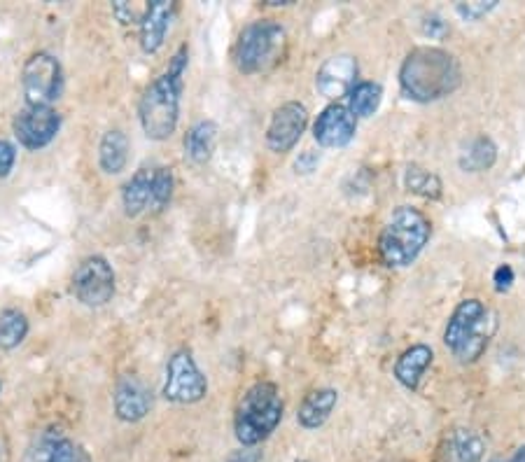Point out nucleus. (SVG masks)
Returning <instances> with one entry per match:
<instances>
[{
	"label": "nucleus",
	"mask_w": 525,
	"mask_h": 462,
	"mask_svg": "<svg viewBox=\"0 0 525 462\" xmlns=\"http://www.w3.org/2000/svg\"><path fill=\"white\" fill-rule=\"evenodd\" d=\"M189 63L187 45L171 56L164 73L143 91L138 101V119L150 140H168L178 129L182 77Z\"/></svg>",
	"instance_id": "1"
},
{
	"label": "nucleus",
	"mask_w": 525,
	"mask_h": 462,
	"mask_svg": "<svg viewBox=\"0 0 525 462\" xmlns=\"http://www.w3.org/2000/svg\"><path fill=\"white\" fill-rule=\"evenodd\" d=\"M462 73L453 54L439 47H418L399 68V87L411 101L432 103L460 87Z\"/></svg>",
	"instance_id": "2"
},
{
	"label": "nucleus",
	"mask_w": 525,
	"mask_h": 462,
	"mask_svg": "<svg viewBox=\"0 0 525 462\" xmlns=\"http://www.w3.org/2000/svg\"><path fill=\"white\" fill-rule=\"evenodd\" d=\"M283 397L276 383L259 381L248 388V392L238 402L234 416L236 439L243 446H257L269 439L283 420Z\"/></svg>",
	"instance_id": "3"
},
{
	"label": "nucleus",
	"mask_w": 525,
	"mask_h": 462,
	"mask_svg": "<svg viewBox=\"0 0 525 462\" xmlns=\"http://www.w3.org/2000/svg\"><path fill=\"white\" fill-rule=\"evenodd\" d=\"M432 224L418 208L399 206L390 215L381 236H378V252L385 266H409L430 241Z\"/></svg>",
	"instance_id": "4"
},
{
	"label": "nucleus",
	"mask_w": 525,
	"mask_h": 462,
	"mask_svg": "<svg viewBox=\"0 0 525 462\" xmlns=\"http://www.w3.org/2000/svg\"><path fill=\"white\" fill-rule=\"evenodd\" d=\"M287 33L285 28L273 19H262L255 24L245 26L238 35L234 61L236 68L245 75L264 73L276 66L285 52Z\"/></svg>",
	"instance_id": "5"
},
{
	"label": "nucleus",
	"mask_w": 525,
	"mask_h": 462,
	"mask_svg": "<svg viewBox=\"0 0 525 462\" xmlns=\"http://www.w3.org/2000/svg\"><path fill=\"white\" fill-rule=\"evenodd\" d=\"M21 91L28 108H52L63 91V68L59 59L49 52L28 56L21 73Z\"/></svg>",
	"instance_id": "6"
},
{
	"label": "nucleus",
	"mask_w": 525,
	"mask_h": 462,
	"mask_svg": "<svg viewBox=\"0 0 525 462\" xmlns=\"http://www.w3.org/2000/svg\"><path fill=\"white\" fill-rule=\"evenodd\" d=\"M208 395V378L189 350H175L168 357L164 397L175 404H196Z\"/></svg>",
	"instance_id": "7"
},
{
	"label": "nucleus",
	"mask_w": 525,
	"mask_h": 462,
	"mask_svg": "<svg viewBox=\"0 0 525 462\" xmlns=\"http://www.w3.org/2000/svg\"><path fill=\"white\" fill-rule=\"evenodd\" d=\"M73 292L89 308L105 306L115 297V271L101 255L84 257L73 273Z\"/></svg>",
	"instance_id": "8"
},
{
	"label": "nucleus",
	"mask_w": 525,
	"mask_h": 462,
	"mask_svg": "<svg viewBox=\"0 0 525 462\" xmlns=\"http://www.w3.org/2000/svg\"><path fill=\"white\" fill-rule=\"evenodd\" d=\"M14 136L26 150H42L61 131V115L54 108H26L14 117Z\"/></svg>",
	"instance_id": "9"
},
{
	"label": "nucleus",
	"mask_w": 525,
	"mask_h": 462,
	"mask_svg": "<svg viewBox=\"0 0 525 462\" xmlns=\"http://www.w3.org/2000/svg\"><path fill=\"white\" fill-rule=\"evenodd\" d=\"M308 126V110L304 103L287 101L273 112L269 129H266V145L271 152H290Z\"/></svg>",
	"instance_id": "10"
},
{
	"label": "nucleus",
	"mask_w": 525,
	"mask_h": 462,
	"mask_svg": "<svg viewBox=\"0 0 525 462\" xmlns=\"http://www.w3.org/2000/svg\"><path fill=\"white\" fill-rule=\"evenodd\" d=\"M357 117L346 105L332 103L320 112L313 124V138L322 147H343L355 138Z\"/></svg>",
	"instance_id": "11"
},
{
	"label": "nucleus",
	"mask_w": 525,
	"mask_h": 462,
	"mask_svg": "<svg viewBox=\"0 0 525 462\" xmlns=\"http://www.w3.org/2000/svg\"><path fill=\"white\" fill-rule=\"evenodd\" d=\"M357 77V59L350 54H336L322 63L318 75H315V89L329 101H339L341 96H348L355 87Z\"/></svg>",
	"instance_id": "12"
},
{
	"label": "nucleus",
	"mask_w": 525,
	"mask_h": 462,
	"mask_svg": "<svg viewBox=\"0 0 525 462\" xmlns=\"http://www.w3.org/2000/svg\"><path fill=\"white\" fill-rule=\"evenodd\" d=\"M115 413L124 423H138L152 409V390L136 374H124L115 385Z\"/></svg>",
	"instance_id": "13"
},
{
	"label": "nucleus",
	"mask_w": 525,
	"mask_h": 462,
	"mask_svg": "<svg viewBox=\"0 0 525 462\" xmlns=\"http://www.w3.org/2000/svg\"><path fill=\"white\" fill-rule=\"evenodd\" d=\"M175 12H178V5L171 0H152L150 5H145L143 19H140V47L145 54L159 52Z\"/></svg>",
	"instance_id": "14"
},
{
	"label": "nucleus",
	"mask_w": 525,
	"mask_h": 462,
	"mask_svg": "<svg viewBox=\"0 0 525 462\" xmlns=\"http://www.w3.org/2000/svg\"><path fill=\"white\" fill-rule=\"evenodd\" d=\"M488 315L490 311L483 306V301L479 299L460 301V304L455 306L451 320H448V325H446V332H444L446 348L451 350V353H455V350H458L462 343H465L469 336H472L476 329L481 327V322L486 320Z\"/></svg>",
	"instance_id": "15"
},
{
	"label": "nucleus",
	"mask_w": 525,
	"mask_h": 462,
	"mask_svg": "<svg viewBox=\"0 0 525 462\" xmlns=\"http://www.w3.org/2000/svg\"><path fill=\"white\" fill-rule=\"evenodd\" d=\"M336 402H339V392L334 388H318L308 392L297 413L299 425L306 427V430H318L332 416Z\"/></svg>",
	"instance_id": "16"
},
{
	"label": "nucleus",
	"mask_w": 525,
	"mask_h": 462,
	"mask_svg": "<svg viewBox=\"0 0 525 462\" xmlns=\"http://www.w3.org/2000/svg\"><path fill=\"white\" fill-rule=\"evenodd\" d=\"M432 360H434L432 348L425 346V343H416V346L406 348L404 353L399 355V360L395 364V378L404 385V388L418 390L420 378H423Z\"/></svg>",
	"instance_id": "17"
},
{
	"label": "nucleus",
	"mask_w": 525,
	"mask_h": 462,
	"mask_svg": "<svg viewBox=\"0 0 525 462\" xmlns=\"http://www.w3.org/2000/svg\"><path fill=\"white\" fill-rule=\"evenodd\" d=\"M126 161H129V138H126V133L119 129L103 133L101 145H98V164H101V171L108 175H117L126 168Z\"/></svg>",
	"instance_id": "18"
},
{
	"label": "nucleus",
	"mask_w": 525,
	"mask_h": 462,
	"mask_svg": "<svg viewBox=\"0 0 525 462\" xmlns=\"http://www.w3.org/2000/svg\"><path fill=\"white\" fill-rule=\"evenodd\" d=\"M77 446L68 437L47 432L38 439V446L31 448L28 462H75Z\"/></svg>",
	"instance_id": "19"
},
{
	"label": "nucleus",
	"mask_w": 525,
	"mask_h": 462,
	"mask_svg": "<svg viewBox=\"0 0 525 462\" xmlns=\"http://www.w3.org/2000/svg\"><path fill=\"white\" fill-rule=\"evenodd\" d=\"M217 143V124L215 122H196L185 133V154L194 164H206L213 157Z\"/></svg>",
	"instance_id": "20"
},
{
	"label": "nucleus",
	"mask_w": 525,
	"mask_h": 462,
	"mask_svg": "<svg viewBox=\"0 0 525 462\" xmlns=\"http://www.w3.org/2000/svg\"><path fill=\"white\" fill-rule=\"evenodd\" d=\"M152 173L154 171H150V168H140V171H136V175L124 185L122 206H124V213L129 217H138L147 206H150Z\"/></svg>",
	"instance_id": "21"
},
{
	"label": "nucleus",
	"mask_w": 525,
	"mask_h": 462,
	"mask_svg": "<svg viewBox=\"0 0 525 462\" xmlns=\"http://www.w3.org/2000/svg\"><path fill=\"white\" fill-rule=\"evenodd\" d=\"M497 161V145L488 136L474 138L460 154V168L465 173H481L493 168Z\"/></svg>",
	"instance_id": "22"
},
{
	"label": "nucleus",
	"mask_w": 525,
	"mask_h": 462,
	"mask_svg": "<svg viewBox=\"0 0 525 462\" xmlns=\"http://www.w3.org/2000/svg\"><path fill=\"white\" fill-rule=\"evenodd\" d=\"M383 101V89L378 82H360L350 89L348 110L355 117H371Z\"/></svg>",
	"instance_id": "23"
},
{
	"label": "nucleus",
	"mask_w": 525,
	"mask_h": 462,
	"mask_svg": "<svg viewBox=\"0 0 525 462\" xmlns=\"http://www.w3.org/2000/svg\"><path fill=\"white\" fill-rule=\"evenodd\" d=\"M28 334V318L19 308H5L0 313V348L14 350L21 346Z\"/></svg>",
	"instance_id": "24"
},
{
	"label": "nucleus",
	"mask_w": 525,
	"mask_h": 462,
	"mask_svg": "<svg viewBox=\"0 0 525 462\" xmlns=\"http://www.w3.org/2000/svg\"><path fill=\"white\" fill-rule=\"evenodd\" d=\"M495 327H497V322L493 318V313L488 315L486 320L481 322V327L476 329V332L469 336V339L462 343V346L455 350V357H458V360L462 364H469V362H476L479 360V357L483 355V350L488 348V343H490V336L495 334Z\"/></svg>",
	"instance_id": "25"
},
{
	"label": "nucleus",
	"mask_w": 525,
	"mask_h": 462,
	"mask_svg": "<svg viewBox=\"0 0 525 462\" xmlns=\"http://www.w3.org/2000/svg\"><path fill=\"white\" fill-rule=\"evenodd\" d=\"M486 444L481 434L474 430H455L451 437V455L453 462H481Z\"/></svg>",
	"instance_id": "26"
},
{
	"label": "nucleus",
	"mask_w": 525,
	"mask_h": 462,
	"mask_svg": "<svg viewBox=\"0 0 525 462\" xmlns=\"http://www.w3.org/2000/svg\"><path fill=\"white\" fill-rule=\"evenodd\" d=\"M404 185L411 194L423 196V199H439L441 196V180L432 171L420 166H409L406 168Z\"/></svg>",
	"instance_id": "27"
},
{
	"label": "nucleus",
	"mask_w": 525,
	"mask_h": 462,
	"mask_svg": "<svg viewBox=\"0 0 525 462\" xmlns=\"http://www.w3.org/2000/svg\"><path fill=\"white\" fill-rule=\"evenodd\" d=\"M173 187H175V178L171 168L166 166L157 168V171L152 173V199H150L152 206L157 210H164L173 199Z\"/></svg>",
	"instance_id": "28"
},
{
	"label": "nucleus",
	"mask_w": 525,
	"mask_h": 462,
	"mask_svg": "<svg viewBox=\"0 0 525 462\" xmlns=\"http://www.w3.org/2000/svg\"><path fill=\"white\" fill-rule=\"evenodd\" d=\"M495 7H497V0H486V3H483V0H476V3H458L455 5V12L467 21H479L481 17H486L490 10H495Z\"/></svg>",
	"instance_id": "29"
},
{
	"label": "nucleus",
	"mask_w": 525,
	"mask_h": 462,
	"mask_svg": "<svg viewBox=\"0 0 525 462\" xmlns=\"http://www.w3.org/2000/svg\"><path fill=\"white\" fill-rule=\"evenodd\" d=\"M14 161H17V147H14L10 140L0 138V178H7L10 171L14 168Z\"/></svg>",
	"instance_id": "30"
},
{
	"label": "nucleus",
	"mask_w": 525,
	"mask_h": 462,
	"mask_svg": "<svg viewBox=\"0 0 525 462\" xmlns=\"http://www.w3.org/2000/svg\"><path fill=\"white\" fill-rule=\"evenodd\" d=\"M112 12H115V17L122 21V24H131V21H140L143 19V10H136V7H131L129 3H124V0H119V3H112Z\"/></svg>",
	"instance_id": "31"
},
{
	"label": "nucleus",
	"mask_w": 525,
	"mask_h": 462,
	"mask_svg": "<svg viewBox=\"0 0 525 462\" xmlns=\"http://www.w3.org/2000/svg\"><path fill=\"white\" fill-rule=\"evenodd\" d=\"M493 283L497 292H507L514 285V269L509 264H500L493 273Z\"/></svg>",
	"instance_id": "32"
},
{
	"label": "nucleus",
	"mask_w": 525,
	"mask_h": 462,
	"mask_svg": "<svg viewBox=\"0 0 525 462\" xmlns=\"http://www.w3.org/2000/svg\"><path fill=\"white\" fill-rule=\"evenodd\" d=\"M318 152H313V150H304L297 157V161H294V168H297V173H311L315 171V166H318Z\"/></svg>",
	"instance_id": "33"
},
{
	"label": "nucleus",
	"mask_w": 525,
	"mask_h": 462,
	"mask_svg": "<svg viewBox=\"0 0 525 462\" xmlns=\"http://www.w3.org/2000/svg\"><path fill=\"white\" fill-rule=\"evenodd\" d=\"M262 460V451H257V446H243L229 455L224 462H259Z\"/></svg>",
	"instance_id": "34"
},
{
	"label": "nucleus",
	"mask_w": 525,
	"mask_h": 462,
	"mask_svg": "<svg viewBox=\"0 0 525 462\" xmlns=\"http://www.w3.org/2000/svg\"><path fill=\"white\" fill-rule=\"evenodd\" d=\"M444 31H446V24L439 17H434L432 14V17L425 19V33L427 35H432V38H439V35Z\"/></svg>",
	"instance_id": "35"
},
{
	"label": "nucleus",
	"mask_w": 525,
	"mask_h": 462,
	"mask_svg": "<svg viewBox=\"0 0 525 462\" xmlns=\"http://www.w3.org/2000/svg\"><path fill=\"white\" fill-rule=\"evenodd\" d=\"M511 462H525V446H523V448H518L514 458H511Z\"/></svg>",
	"instance_id": "36"
},
{
	"label": "nucleus",
	"mask_w": 525,
	"mask_h": 462,
	"mask_svg": "<svg viewBox=\"0 0 525 462\" xmlns=\"http://www.w3.org/2000/svg\"><path fill=\"white\" fill-rule=\"evenodd\" d=\"M75 462H89V458H87V455H84L82 451H77V458H75Z\"/></svg>",
	"instance_id": "37"
},
{
	"label": "nucleus",
	"mask_w": 525,
	"mask_h": 462,
	"mask_svg": "<svg viewBox=\"0 0 525 462\" xmlns=\"http://www.w3.org/2000/svg\"><path fill=\"white\" fill-rule=\"evenodd\" d=\"M490 462H504V460H490Z\"/></svg>",
	"instance_id": "38"
}]
</instances>
